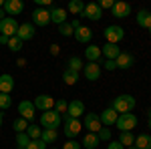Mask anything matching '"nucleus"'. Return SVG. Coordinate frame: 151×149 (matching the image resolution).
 I'll use <instances>...</instances> for the list:
<instances>
[{
	"instance_id": "5fc2aeb1",
	"label": "nucleus",
	"mask_w": 151,
	"mask_h": 149,
	"mask_svg": "<svg viewBox=\"0 0 151 149\" xmlns=\"http://www.w3.org/2000/svg\"><path fill=\"white\" fill-rule=\"evenodd\" d=\"M52 149H57V147H52Z\"/></svg>"
},
{
	"instance_id": "f03ea898",
	"label": "nucleus",
	"mask_w": 151,
	"mask_h": 149,
	"mask_svg": "<svg viewBox=\"0 0 151 149\" xmlns=\"http://www.w3.org/2000/svg\"><path fill=\"white\" fill-rule=\"evenodd\" d=\"M60 121H63V117L55 109L52 111H45V113L40 115V127L42 129H58Z\"/></svg>"
},
{
	"instance_id": "79ce46f5",
	"label": "nucleus",
	"mask_w": 151,
	"mask_h": 149,
	"mask_svg": "<svg viewBox=\"0 0 151 149\" xmlns=\"http://www.w3.org/2000/svg\"><path fill=\"white\" fill-rule=\"evenodd\" d=\"M113 4H115L113 0H101V2H99V6H101V10H103V8H113Z\"/></svg>"
},
{
	"instance_id": "37998d69",
	"label": "nucleus",
	"mask_w": 151,
	"mask_h": 149,
	"mask_svg": "<svg viewBox=\"0 0 151 149\" xmlns=\"http://www.w3.org/2000/svg\"><path fill=\"white\" fill-rule=\"evenodd\" d=\"M103 67H105L107 71H115V69H117L115 60H105V63H103Z\"/></svg>"
},
{
	"instance_id": "9b49d317",
	"label": "nucleus",
	"mask_w": 151,
	"mask_h": 149,
	"mask_svg": "<svg viewBox=\"0 0 151 149\" xmlns=\"http://www.w3.org/2000/svg\"><path fill=\"white\" fill-rule=\"evenodd\" d=\"M22 10H24L22 0H4V12H6V16L14 18V16H18Z\"/></svg>"
},
{
	"instance_id": "393cba45",
	"label": "nucleus",
	"mask_w": 151,
	"mask_h": 149,
	"mask_svg": "<svg viewBox=\"0 0 151 149\" xmlns=\"http://www.w3.org/2000/svg\"><path fill=\"white\" fill-rule=\"evenodd\" d=\"M97 145H99V137H97V133H87V135L83 137L81 147H85V149H95Z\"/></svg>"
},
{
	"instance_id": "e433bc0d",
	"label": "nucleus",
	"mask_w": 151,
	"mask_h": 149,
	"mask_svg": "<svg viewBox=\"0 0 151 149\" xmlns=\"http://www.w3.org/2000/svg\"><path fill=\"white\" fill-rule=\"evenodd\" d=\"M12 107V97L6 93H0V109H10Z\"/></svg>"
},
{
	"instance_id": "58836bf2",
	"label": "nucleus",
	"mask_w": 151,
	"mask_h": 149,
	"mask_svg": "<svg viewBox=\"0 0 151 149\" xmlns=\"http://www.w3.org/2000/svg\"><path fill=\"white\" fill-rule=\"evenodd\" d=\"M97 137H99V141H111V129H107V127L99 129Z\"/></svg>"
},
{
	"instance_id": "a211bd4d",
	"label": "nucleus",
	"mask_w": 151,
	"mask_h": 149,
	"mask_svg": "<svg viewBox=\"0 0 151 149\" xmlns=\"http://www.w3.org/2000/svg\"><path fill=\"white\" fill-rule=\"evenodd\" d=\"M83 113H85V105H83V101L75 99V101H70V103H69V109H67V115H69V117L79 119Z\"/></svg>"
},
{
	"instance_id": "f704fd0d",
	"label": "nucleus",
	"mask_w": 151,
	"mask_h": 149,
	"mask_svg": "<svg viewBox=\"0 0 151 149\" xmlns=\"http://www.w3.org/2000/svg\"><path fill=\"white\" fill-rule=\"evenodd\" d=\"M8 48H10L12 53H18V50L22 48V40H20L18 36H12V38H8Z\"/></svg>"
},
{
	"instance_id": "603ef678",
	"label": "nucleus",
	"mask_w": 151,
	"mask_h": 149,
	"mask_svg": "<svg viewBox=\"0 0 151 149\" xmlns=\"http://www.w3.org/2000/svg\"><path fill=\"white\" fill-rule=\"evenodd\" d=\"M127 149H137V147H135V145H131V147H127Z\"/></svg>"
},
{
	"instance_id": "8fccbe9b",
	"label": "nucleus",
	"mask_w": 151,
	"mask_h": 149,
	"mask_svg": "<svg viewBox=\"0 0 151 149\" xmlns=\"http://www.w3.org/2000/svg\"><path fill=\"white\" fill-rule=\"evenodd\" d=\"M16 65H18V67H24V65H26V60H24V58H18V63H16Z\"/></svg>"
},
{
	"instance_id": "7ed1b4c3",
	"label": "nucleus",
	"mask_w": 151,
	"mask_h": 149,
	"mask_svg": "<svg viewBox=\"0 0 151 149\" xmlns=\"http://www.w3.org/2000/svg\"><path fill=\"white\" fill-rule=\"evenodd\" d=\"M117 129L121 131V133H125V131H131V129H135L137 127V117L133 113H121L117 117Z\"/></svg>"
},
{
	"instance_id": "1a4fd4ad",
	"label": "nucleus",
	"mask_w": 151,
	"mask_h": 149,
	"mask_svg": "<svg viewBox=\"0 0 151 149\" xmlns=\"http://www.w3.org/2000/svg\"><path fill=\"white\" fill-rule=\"evenodd\" d=\"M35 109H38V111H52L55 109V99L50 97V95H38V97H35Z\"/></svg>"
},
{
	"instance_id": "a18cd8bd",
	"label": "nucleus",
	"mask_w": 151,
	"mask_h": 149,
	"mask_svg": "<svg viewBox=\"0 0 151 149\" xmlns=\"http://www.w3.org/2000/svg\"><path fill=\"white\" fill-rule=\"evenodd\" d=\"M58 50H60V46H58V45H50V55H52V57H57Z\"/></svg>"
},
{
	"instance_id": "72a5a7b5",
	"label": "nucleus",
	"mask_w": 151,
	"mask_h": 149,
	"mask_svg": "<svg viewBox=\"0 0 151 149\" xmlns=\"http://www.w3.org/2000/svg\"><path fill=\"white\" fill-rule=\"evenodd\" d=\"M83 67H85V65L81 63V58H79V57H70V58H69V67H67V69L75 71V73H81Z\"/></svg>"
},
{
	"instance_id": "20e7f679",
	"label": "nucleus",
	"mask_w": 151,
	"mask_h": 149,
	"mask_svg": "<svg viewBox=\"0 0 151 149\" xmlns=\"http://www.w3.org/2000/svg\"><path fill=\"white\" fill-rule=\"evenodd\" d=\"M123 36H125V30H123V26H119V24H111V26L105 28V38H107V42H111V45H119V42L123 40Z\"/></svg>"
},
{
	"instance_id": "b1692460",
	"label": "nucleus",
	"mask_w": 151,
	"mask_h": 149,
	"mask_svg": "<svg viewBox=\"0 0 151 149\" xmlns=\"http://www.w3.org/2000/svg\"><path fill=\"white\" fill-rule=\"evenodd\" d=\"M135 18H137V24L141 28H149L151 26V12L149 10H139Z\"/></svg>"
},
{
	"instance_id": "7c9ffc66",
	"label": "nucleus",
	"mask_w": 151,
	"mask_h": 149,
	"mask_svg": "<svg viewBox=\"0 0 151 149\" xmlns=\"http://www.w3.org/2000/svg\"><path fill=\"white\" fill-rule=\"evenodd\" d=\"M63 81H65L67 85H75V83L79 81V73H75V71H70V69H65V73H63Z\"/></svg>"
},
{
	"instance_id": "412c9836",
	"label": "nucleus",
	"mask_w": 151,
	"mask_h": 149,
	"mask_svg": "<svg viewBox=\"0 0 151 149\" xmlns=\"http://www.w3.org/2000/svg\"><path fill=\"white\" fill-rule=\"evenodd\" d=\"M73 36H75L79 42H89V40L93 38V30H91L89 26H79V28L73 32Z\"/></svg>"
},
{
	"instance_id": "f3484780",
	"label": "nucleus",
	"mask_w": 151,
	"mask_h": 149,
	"mask_svg": "<svg viewBox=\"0 0 151 149\" xmlns=\"http://www.w3.org/2000/svg\"><path fill=\"white\" fill-rule=\"evenodd\" d=\"M133 63H135V57H133V55H129V53H121V55L115 58L117 69H123V71L131 69V67H133Z\"/></svg>"
},
{
	"instance_id": "a19ab883",
	"label": "nucleus",
	"mask_w": 151,
	"mask_h": 149,
	"mask_svg": "<svg viewBox=\"0 0 151 149\" xmlns=\"http://www.w3.org/2000/svg\"><path fill=\"white\" fill-rule=\"evenodd\" d=\"M63 149H81V143L75 141V139H69V141L65 143V147H63Z\"/></svg>"
},
{
	"instance_id": "f257e3e1",
	"label": "nucleus",
	"mask_w": 151,
	"mask_h": 149,
	"mask_svg": "<svg viewBox=\"0 0 151 149\" xmlns=\"http://www.w3.org/2000/svg\"><path fill=\"white\" fill-rule=\"evenodd\" d=\"M135 105H137V101H135L133 95H119V97L113 99L111 109H115L117 113L121 115V113H131V111L135 109Z\"/></svg>"
},
{
	"instance_id": "f8f14e48",
	"label": "nucleus",
	"mask_w": 151,
	"mask_h": 149,
	"mask_svg": "<svg viewBox=\"0 0 151 149\" xmlns=\"http://www.w3.org/2000/svg\"><path fill=\"white\" fill-rule=\"evenodd\" d=\"M117 117H119V113H117L115 109H111V107H107L105 111L99 113V119H101V125H103V127L115 125V123H117Z\"/></svg>"
},
{
	"instance_id": "ddd939ff",
	"label": "nucleus",
	"mask_w": 151,
	"mask_h": 149,
	"mask_svg": "<svg viewBox=\"0 0 151 149\" xmlns=\"http://www.w3.org/2000/svg\"><path fill=\"white\" fill-rule=\"evenodd\" d=\"M48 22H50V12H48V8H36L32 12V24H36V26H47Z\"/></svg>"
},
{
	"instance_id": "cd10ccee",
	"label": "nucleus",
	"mask_w": 151,
	"mask_h": 149,
	"mask_svg": "<svg viewBox=\"0 0 151 149\" xmlns=\"http://www.w3.org/2000/svg\"><path fill=\"white\" fill-rule=\"evenodd\" d=\"M135 147L137 149H151V135H139L135 137Z\"/></svg>"
},
{
	"instance_id": "9d476101",
	"label": "nucleus",
	"mask_w": 151,
	"mask_h": 149,
	"mask_svg": "<svg viewBox=\"0 0 151 149\" xmlns=\"http://www.w3.org/2000/svg\"><path fill=\"white\" fill-rule=\"evenodd\" d=\"M85 129H89V133H99V129H103L101 125V119L97 113H87L85 115V121H83Z\"/></svg>"
},
{
	"instance_id": "09e8293b",
	"label": "nucleus",
	"mask_w": 151,
	"mask_h": 149,
	"mask_svg": "<svg viewBox=\"0 0 151 149\" xmlns=\"http://www.w3.org/2000/svg\"><path fill=\"white\" fill-rule=\"evenodd\" d=\"M6 18V12H4V8H0V20H4Z\"/></svg>"
},
{
	"instance_id": "4be33fe9",
	"label": "nucleus",
	"mask_w": 151,
	"mask_h": 149,
	"mask_svg": "<svg viewBox=\"0 0 151 149\" xmlns=\"http://www.w3.org/2000/svg\"><path fill=\"white\" fill-rule=\"evenodd\" d=\"M12 89H14V79H12V75H8V73L0 75V93L10 95Z\"/></svg>"
},
{
	"instance_id": "864d4df0",
	"label": "nucleus",
	"mask_w": 151,
	"mask_h": 149,
	"mask_svg": "<svg viewBox=\"0 0 151 149\" xmlns=\"http://www.w3.org/2000/svg\"><path fill=\"white\" fill-rule=\"evenodd\" d=\"M147 30H149V35H151V26H149V28H147Z\"/></svg>"
},
{
	"instance_id": "4c0bfd02",
	"label": "nucleus",
	"mask_w": 151,
	"mask_h": 149,
	"mask_svg": "<svg viewBox=\"0 0 151 149\" xmlns=\"http://www.w3.org/2000/svg\"><path fill=\"white\" fill-rule=\"evenodd\" d=\"M67 109H69V103H67L65 99L55 101V111H57V113H67Z\"/></svg>"
},
{
	"instance_id": "c03bdc74",
	"label": "nucleus",
	"mask_w": 151,
	"mask_h": 149,
	"mask_svg": "<svg viewBox=\"0 0 151 149\" xmlns=\"http://www.w3.org/2000/svg\"><path fill=\"white\" fill-rule=\"evenodd\" d=\"M107 149H125L119 141H109V145H107Z\"/></svg>"
},
{
	"instance_id": "a878e982",
	"label": "nucleus",
	"mask_w": 151,
	"mask_h": 149,
	"mask_svg": "<svg viewBox=\"0 0 151 149\" xmlns=\"http://www.w3.org/2000/svg\"><path fill=\"white\" fill-rule=\"evenodd\" d=\"M40 139L45 141V143H55L58 139V131L57 129H42V133H40Z\"/></svg>"
},
{
	"instance_id": "0eeeda50",
	"label": "nucleus",
	"mask_w": 151,
	"mask_h": 149,
	"mask_svg": "<svg viewBox=\"0 0 151 149\" xmlns=\"http://www.w3.org/2000/svg\"><path fill=\"white\" fill-rule=\"evenodd\" d=\"M35 103H32V101H26V99H24V101H20V103H18V113H20V117H22V119H26V121H28V123H35Z\"/></svg>"
},
{
	"instance_id": "3c124183",
	"label": "nucleus",
	"mask_w": 151,
	"mask_h": 149,
	"mask_svg": "<svg viewBox=\"0 0 151 149\" xmlns=\"http://www.w3.org/2000/svg\"><path fill=\"white\" fill-rule=\"evenodd\" d=\"M2 121H4V115L0 113V127H2Z\"/></svg>"
},
{
	"instance_id": "c756f323",
	"label": "nucleus",
	"mask_w": 151,
	"mask_h": 149,
	"mask_svg": "<svg viewBox=\"0 0 151 149\" xmlns=\"http://www.w3.org/2000/svg\"><path fill=\"white\" fill-rule=\"evenodd\" d=\"M40 133H42V127L35 125V123H30V125L26 127V135L30 137V141L32 139H40Z\"/></svg>"
},
{
	"instance_id": "bb28decb",
	"label": "nucleus",
	"mask_w": 151,
	"mask_h": 149,
	"mask_svg": "<svg viewBox=\"0 0 151 149\" xmlns=\"http://www.w3.org/2000/svg\"><path fill=\"white\" fill-rule=\"evenodd\" d=\"M117 141L127 149V147H131V145H135V135H133L131 131H125V133H121V137L117 139Z\"/></svg>"
},
{
	"instance_id": "473e14b6",
	"label": "nucleus",
	"mask_w": 151,
	"mask_h": 149,
	"mask_svg": "<svg viewBox=\"0 0 151 149\" xmlns=\"http://www.w3.org/2000/svg\"><path fill=\"white\" fill-rule=\"evenodd\" d=\"M30 125L26 119H22V117H18V119H14V123H12V127H14V131L16 133H26V127Z\"/></svg>"
},
{
	"instance_id": "6e6552de",
	"label": "nucleus",
	"mask_w": 151,
	"mask_h": 149,
	"mask_svg": "<svg viewBox=\"0 0 151 149\" xmlns=\"http://www.w3.org/2000/svg\"><path fill=\"white\" fill-rule=\"evenodd\" d=\"M83 16L89 18V20H101V18H103V10H101V6H99V2H89V4H85Z\"/></svg>"
},
{
	"instance_id": "5701e85b",
	"label": "nucleus",
	"mask_w": 151,
	"mask_h": 149,
	"mask_svg": "<svg viewBox=\"0 0 151 149\" xmlns=\"http://www.w3.org/2000/svg\"><path fill=\"white\" fill-rule=\"evenodd\" d=\"M48 12H50V22H57V24L67 22V10H65V8L55 6V8H50Z\"/></svg>"
},
{
	"instance_id": "39448f33",
	"label": "nucleus",
	"mask_w": 151,
	"mask_h": 149,
	"mask_svg": "<svg viewBox=\"0 0 151 149\" xmlns=\"http://www.w3.org/2000/svg\"><path fill=\"white\" fill-rule=\"evenodd\" d=\"M18 26H20V24L16 22V18L6 16L4 20H0V35L12 38V36H16V32H18Z\"/></svg>"
},
{
	"instance_id": "2eb2a0df",
	"label": "nucleus",
	"mask_w": 151,
	"mask_h": 149,
	"mask_svg": "<svg viewBox=\"0 0 151 149\" xmlns=\"http://www.w3.org/2000/svg\"><path fill=\"white\" fill-rule=\"evenodd\" d=\"M83 75L89 81H99V77H101V65L99 63H87L83 67Z\"/></svg>"
},
{
	"instance_id": "aec40b11",
	"label": "nucleus",
	"mask_w": 151,
	"mask_h": 149,
	"mask_svg": "<svg viewBox=\"0 0 151 149\" xmlns=\"http://www.w3.org/2000/svg\"><path fill=\"white\" fill-rule=\"evenodd\" d=\"M101 46L97 45H89L87 48H85V58L89 60V63H99V58H101Z\"/></svg>"
},
{
	"instance_id": "de8ad7c7",
	"label": "nucleus",
	"mask_w": 151,
	"mask_h": 149,
	"mask_svg": "<svg viewBox=\"0 0 151 149\" xmlns=\"http://www.w3.org/2000/svg\"><path fill=\"white\" fill-rule=\"evenodd\" d=\"M147 125H149V129H151V109L147 111Z\"/></svg>"
},
{
	"instance_id": "ea45409f",
	"label": "nucleus",
	"mask_w": 151,
	"mask_h": 149,
	"mask_svg": "<svg viewBox=\"0 0 151 149\" xmlns=\"http://www.w3.org/2000/svg\"><path fill=\"white\" fill-rule=\"evenodd\" d=\"M28 149H47V143H45L42 139H32V141L28 143Z\"/></svg>"
},
{
	"instance_id": "49530a36",
	"label": "nucleus",
	"mask_w": 151,
	"mask_h": 149,
	"mask_svg": "<svg viewBox=\"0 0 151 149\" xmlns=\"http://www.w3.org/2000/svg\"><path fill=\"white\" fill-rule=\"evenodd\" d=\"M0 45H8V36H2V35H0Z\"/></svg>"
},
{
	"instance_id": "c85d7f7f",
	"label": "nucleus",
	"mask_w": 151,
	"mask_h": 149,
	"mask_svg": "<svg viewBox=\"0 0 151 149\" xmlns=\"http://www.w3.org/2000/svg\"><path fill=\"white\" fill-rule=\"evenodd\" d=\"M67 8H69L70 14H83V10H85V2H83V0H70Z\"/></svg>"
},
{
	"instance_id": "6ab92c4d",
	"label": "nucleus",
	"mask_w": 151,
	"mask_h": 149,
	"mask_svg": "<svg viewBox=\"0 0 151 149\" xmlns=\"http://www.w3.org/2000/svg\"><path fill=\"white\" fill-rule=\"evenodd\" d=\"M101 53L105 55V58H107V60H115V58L119 57L123 50L119 48V45H111V42H107V45L101 48Z\"/></svg>"
},
{
	"instance_id": "2f4dec72",
	"label": "nucleus",
	"mask_w": 151,
	"mask_h": 149,
	"mask_svg": "<svg viewBox=\"0 0 151 149\" xmlns=\"http://www.w3.org/2000/svg\"><path fill=\"white\" fill-rule=\"evenodd\" d=\"M30 137L26 133H16V149H28Z\"/></svg>"
},
{
	"instance_id": "dca6fc26",
	"label": "nucleus",
	"mask_w": 151,
	"mask_h": 149,
	"mask_svg": "<svg viewBox=\"0 0 151 149\" xmlns=\"http://www.w3.org/2000/svg\"><path fill=\"white\" fill-rule=\"evenodd\" d=\"M16 36H18L22 42H24V40H32V36H35V24H32V22H22L20 26H18Z\"/></svg>"
},
{
	"instance_id": "4468645a",
	"label": "nucleus",
	"mask_w": 151,
	"mask_h": 149,
	"mask_svg": "<svg viewBox=\"0 0 151 149\" xmlns=\"http://www.w3.org/2000/svg\"><path fill=\"white\" fill-rule=\"evenodd\" d=\"M111 12H113L115 18H127L129 14H131V4H129V2H123V0H119V2L113 4Z\"/></svg>"
},
{
	"instance_id": "c9c22d12",
	"label": "nucleus",
	"mask_w": 151,
	"mask_h": 149,
	"mask_svg": "<svg viewBox=\"0 0 151 149\" xmlns=\"http://www.w3.org/2000/svg\"><path fill=\"white\" fill-rule=\"evenodd\" d=\"M58 32H60L63 36H73V32H75V30H73V26H70V22L67 20V22L58 24Z\"/></svg>"
},
{
	"instance_id": "423d86ee",
	"label": "nucleus",
	"mask_w": 151,
	"mask_h": 149,
	"mask_svg": "<svg viewBox=\"0 0 151 149\" xmlns=\"http://www.w3.org/2000/svg\"><path fill=\"white\" fill-rule=\"evenodd\" d=\"M81 133V121L79 119H73L69 115H65V137L75 139Z\"/></svg>"
}]
</instances>
